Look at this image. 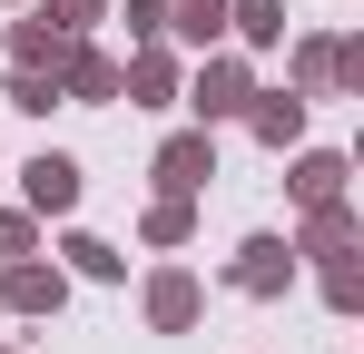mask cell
Returning <instances> with one entry per match:
<instances>
[{
	"label": "cell",
	"mask_w": 364,
	"mask_h": 354,
	"mask_svg": "<svg viewBox=\"0 0 364 354\" xmlns=\"http://www.w3.org/2000/svg\"><path fill=\"white\" fill-rule=\"evenodd\" d=\"M79 158H60V148H40L30 168H20V197H30V217H79Z\"/></svg>",
	"instance_id": "cell-4"
},
{
	"label": "cell",
	"mask_w": 364,
	"mask_h": 354,
	"mask_svg": "<svg viewBox=\"0 0 364 354\" xmlns=\"http://www.w3.org/2000/svg\"><path fill=\"white\" fill-rule=\"evenodd\" d=\"M60 99H79V109H109V99H119V59L99 50V40H69V50H60Z\"/></svg>",
	"instance_id": "cell-5"
},
{
	"label": "cell",
	"mask_w": 364,
	"mask_h": 354,
	"mask_svg": "<svg viewBox=\"0 0 364 354\" xmlns=\"http://www.w3.org/2000/svg\"><path fill=\"white\" fill-rule=\"evenodd\" d=\"M138 236H148V246H187V236H197V197H148Z\"/></svg>",
	"instance_id": "cell-15"
},
{
	"label": "cell",
	"mask_w": 364,
	"mask_h": 354,
	"mask_svg": "<svg viewBox=\"0 0 364 354\" xmlns=\"http://www.w3.org/2000/svg\"><path fill=\"white\" fill-rule=\"evenodd\" d=\"M60 30H50V20H40V10H30V20H10V69H50V79H60Z\"/></svg>",
	"instance_id": "cell-14"
},
{
	"label": "cell",
	"mask_w": 364,
	"mask_h": 354,
	"mask_svg": "<svg viewBox=\"0 0 364 354\" xmlns=\"http://www.w3.org/2000/svg\"><path fill=\"white\" fill-rule=\"evenodd\" d=\"M305 109H315V99H296V89H256V99H246V138L286 158V148L305 138Z\"/></svg>",
	"instance_id": "cell-7"
},
{
	"label": "cell",
	"mask_w": 364,
	"mask_h": 354,
	"mask_svg": "<svg viewBox=\"0 0 364 354\" xmlns=\"http://www.w3.org/2000/svg\"><path fill=\"white\" fill-rule=\"evenodd\" d=\"M0 305H10V315H60V305H69V276L40 266V256H10V266H0Z\"/></svg>",
	"instance_id": "cell-6"
},
{
	"label": "cell",
	"mask_w": 364,
	"mask_h": 354,
	"mask_svg": "<svg viewBox=\"0 0 364 354\" xmlns=\"http://www.w3.org/2000/svg\"><path fill=\"white\" fill-rule=\"evenodd\" d=\"M197 315H207V286H197L187 266H158V276H148V325H158V335H187Z\"/></svg>",
	"instance_id": "cell-8"
},
{
	"label": "cell",
	"mask_w": 364,
	"mask_h": 354,
	"mask_svg": "<svg viewBox=\"0 0 364 354\" xmlns=\"http://www.w3.org/2000/svg\"><path fill=\"white\" fill-rule=\"evenodd\" d=\"M325 305H335V315H355V305H364V266H355V256L325 266Z\"/></svg>",
	"instance_id": "cell-20"
},
{
	"label": "cell",
	"mask_w": 364,
	"mask_h": 354,
	"mask_svg": "<svg viewBox=\"0 0 364 354\" xmlns=\"http://www.w3.org/2000/svg\"><path fill=\"white\" fill-rule=\"evenodd\" d=\"M128 40L158 50V40H168V0H128Z\"/></svg>",
	"instance_id": "cell-21"
},
{
	"label": "cell",
	"mask_w": 364,
	"mask_h": 354,
	"mask_svg": "<svg viewBox=\"0 0 364 354\" xmlns=\"http://www.w3.org/2000/svg\"><path fill=\"white\" fill-rule=\"evenodd\" d=\"M119 99H128V109H178V59H168V50L119 59Z\"/></svg>",
	"instance_id": "cell-10"
},
{
	"label": "cell",
	"mask_w": 364,
	"mask_h": 354,
	"mask_svg": "<svg viewBox=\"0 0 364 354\" xmlns=\"http://www.w3.org/2000/svg\"><path fill=\"white\" fill-rule=\"evenodd\" d=\"M364 246V227H355V207L335 197V207H305V236H296V256H315V266H345Z\"/></svg>",
	"instance_id": "cell-9"
},
{
	"label": "cell",
	"mask_w": 364,
	"mask_h": 354,
	"mask_svg": "<svg viewBox=\"0 0 364 354\" xmlns=\"http://www.w3.org/2000/svg\"><path fill=\"white\" fill-rule=\"evenodd\" d=\"M286 187H296V207H335L345 197V158L335 148H305L296 168H286Z\"/></svg>",
	"instance_id": "cell-11"
},
{
	"label": "cell",
	"mask_w": 364,
	"mask_h": 354,
	"mask_svg": "<svg viewBox=\"0 0 364 354\" xmlns=\"http://www.w3.org/2000/svg\"><path fill=\"white\" fill-rule=\"evenodd\" d=\"M227 286L237 295H286L296 286V246H286V236H246L237 256H227Z\"/></svg>",
	"instance_id": "cell-3"
},
{
	"label": "cell",
	"mask_w": 364,
	"mask_h": 354,
	"mask_svg": "<svg viewBox=\"0 0 364 354\" xmlns=\"http://www.w3.org/2000/svg\"><path fill=\"white\" fill-rule=\"evenodd\" d=\"M0 99H10L20 118H50V109H60V79H50V69H10V89H0Z\"/></svg>",
	"instance_id": "cell-17"
},
{
	"label": "cell",
	"mask_w": 364,
	"mask_h": 354,
	"mask_svg": "<svg viewBox=\"0 0 364 354\" xmlns=\"http://www.w3.org/2000/svg\"><path fill=\"white\" fill-rule=\"evenodd\" d=\"M0 256H40V217L30 207H0Z\"/></svg>",
	"instance_id": "cell-19"
},
{
	"label": "cell",
	"mask_w": 364,
	"mask_h": 354,
	"mask_svg": "<svg viewBox=\"0 0 364 354\" xmlns=\"http://www.w3.org/2000/svg\"><path fill=\"white\" fill-rule=\"evenodd\" d=\"M227 40H246V50H286V0H227Z\"/></svg>",
	"instance_id": "cell-12"
},
{
	"label": "cell",
	"mask_w": 364,
	"mask_h": 354,
	"mask_svg": "<svg viewBox=\"0 0 364 354\" xmlns=\"http://www.w3.org/2000/svg\"><path fill=\"white\" fill-rule=\"evenodd\" d=\"M40 20H50L60 40H99V20H109V0H40Z\"/></svg>",
	"instance_id": "cell-18"
},
{
	"label": "cell",
	"mask_w": 364,
	"mask_h": 354,
	"mask_svg": "<svg viewBox=\"0 0 364 354\" xmlns=\"http://www.w3.org/2000/svg\"><path fill=\"white\" fill-rule=\"evenodd\" d=\"M246 99H256V69H246L237 50H207V59H197V79H187V109H197V128L246 118Z\"/></svg>",
	"instance_id": "cell-1"
},
{
	"label": "cell",
	"mask_w": 364,
	"mask_h": 354,
	"mask_svg": "<svg viewBox=\"0 0 364 354\" xmlns=\"http://www.w3.org/2000/svg\"><path fill=\"white\" fill-rule=\"evenodd\" d=\"M0 354H20V345H0Z\"/></svg>",
	"instance_id": "cell-22"
},
{
	"label": "cell",
	"mask_w": 364,
	"mask_h": 354,
	"mask_svg": "<svg viewBox=\"0 0 364 354\" xmlns=\"http://www.w3.org/2000/svg\"><path fill=\"white\" fill-rule=\"evenodd\" d=\"M60 256H69V276H89V286H119V276H128V256L99 246V236H60Z\"/></svg>",
	"instance_id": "cell-16"
},
{
	"label": "cell",
	"mask_w": 364,
	"mask_h": 354,
	"mask_svg": "<svg viewBox=\"0 0 364 354\" xmlns=\"http://www.w3.org/2000/svg\"><path fill=\"white\" fill-rule=\"evenodd\" d=\"M148 177H158V197H197V187L217 177V138H207V128H178V138H158Z\"/></svg>",
	"instance_id": "cell-2"
},
{
	"label": "cell",
	"mask_w": 364,
	"mask_h": 354,
	"mask_svg": "<svg viewBox=\"0 0 364 354\" xmlns=\"http://www.w3.org/2000/svg\"><path fill=\"white\" fill-rule=\"evenodd\" d=\"M168 30L187 50H227V0H168Z\"/></svg>",
	"instance_id": "cell-13"
}]
</instances>
